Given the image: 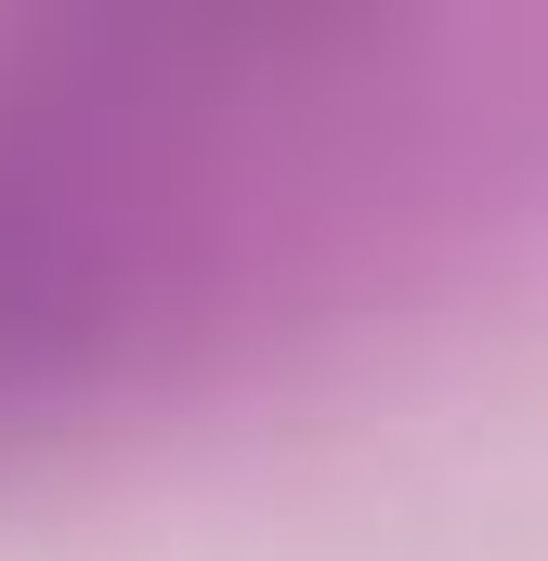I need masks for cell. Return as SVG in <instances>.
<instances>
[{
    "label": "cell",
    "mask_w": 548,
    "mask_h": 561,
    "mask_svg": "<svg viewBox=\"0 0 548 561\" xmlns=\"http://www.w3.org/2000/svg\"><path fill=\"white\" fill-rule=\"evenodd\" d=\"M274 26H66L0 53V379L92 366L196 222L209 131L262 79Z\"/></svg>",
    "instance_id": "cell-1"
}]
</instances>
